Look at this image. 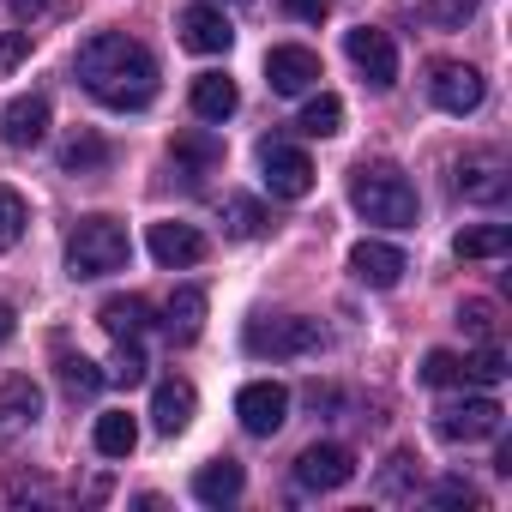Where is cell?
Segmentation results:
<instances>
[{"instance_id":"obj_7","label":"cell","mask_w":512,"mask_h":512,"mask_svg":"<svg viewBox=\"0 0 512 512\" xmlns=\"http://www.w3.org/2000/svg\"><path fill=\"white\" fill-rule=\"evenodd\" d=\"M500 422H506V410H500V398H458V404H440L434 410V428H440V440H488V434H500Z\"/></svg>"},{"instance_id":"obj_25","label":"cell","mask_w":512,"mask_h":512,"mask_svg":"<svg viewBox=\"0 0 512 512\" xmlns=\"http://www.w3.org/2000/svg\"><path fill=\"white\" fill-rule=\"evenodd\" d=\"M506 247H512V229L506 223H482V229L458 235V260H500Z\"/></svg>"},{"instance_id":"obj_5","label":"cell","mask_w":512,"mask_h":512,"mask_svg":"<svg viewBox=\"0 0 512 512\" xmlns=\"http://www.w3.org/2000/svg\"><path fill=\"white\" fill-rule=\"evenodd\" d=\"M344 55L356 61V73H362L374 91H392V85H398V43H392L386 31H374V25H356V31L344 37Z\"/></svg>"},{"instance_id":"obj_21","label":"cell","mask_w":512,"mask_h":512,"mask_svg":"<svg viewBox=\"0 0 512 512\" xmlns=\"http://www.w3.org/2000/svg\"><path fill=\"white\" fill-rule=\"evenodd\" d=\"M199 326H205V290H175L169 302H163V332L175 338V344H193L199 338Z\"/></svg>"},{"instance_id":"obj_9","label":"cell","mask_w":512,"mask_h":512,"mask_svg":"<svg viewBox=\"0 0 512 512\" xmlns=\"http://www.w3.org/2000/svg\"><path fill=\"white\" fill-rule=\"evenodd\" d=\"M428 97H434V109H446V115H476V109H482V97H488V85H482V73H476V67L440 61V67L428 73Z\"/></svg>"},{"instance_id":"obj_29","label":"cell","mask_w":512,"mask_h":512,"mask_svg":"<svg viewBox=\"0 0 512 512\" xmlns=\"http://www.w3.org/2000/svg\"><path fill=\"white\" fill-rule=\"evenodd\" d=\"M266 223H272V217H266L260 205H253V199H241V193H235V199H223V229H229L235 241H253V235H266Z\"/></svg>"},{"instance_id":"obj_38","label":"cell","mask_w":512,"mask_h":512,"mask_svg":"<svg viewBox=\"0 0 512 512\" xmlns=\"http://www.w3.org/2000/svg\"><path fill=\"white\" fill-rule=\"evenodd\" d=\"M25 55H31V31H7V37H0V73H13Z\"/></svg>"},{"instance_id":"obj_20","label":"cell","mask_w":512,"mask_h":512,"mask_svg":"<svg viewBox=\"0 0 512 512\" xmlns=\"http://www.w3.org/2000/svg\"><path fill=\"white\" fill-rule=\"evenodd\" d=\"M235 109H241L235 79H223V73H199V79H193V115H199V121H229Z\"/></svg>"},{"instance_id":"obj_10","label":"cell","mask_w":512,"mask_h":512,"mask_svg":"<svg viewBox=\"0 0 512 512\" xmlns=\"http://www.w3.org/2000/svg\"><path fill=\"white\" fill-rule=\"evenodd\" d=\"M356 476V452L350 446H308L302 458H296V488H308V494H332V488H344Z\"/></svg>"},{"instance_id":"obj_16","label":"cell","mask_w":512,"mask_h":512,"mask_svg":"<svg viewBox=\"0 0 512 512\" xmlns=\"http://www.w3.org/2000/svg\"><path fill=\"white\" fill-rule=\"evenodd\" d=\"M350 272H356V284H368V290H392V284L410 272V260H404L392 241H356V247H350Z\"/></svg>"},{"instance_id":"obj_26","label":"cell","mask_w":512,"mask_h":512,"mask_svg":"<svg viewBox=\"0 0 512 512\" xmlns=\"http://www.w3.org/2000/svg\"><path fill=\"white\" fill-rule=\"evenodd\" d=\"M308 139H332V133H344V103L332 97V91H320V97H308V109H302V121H296Z\"/></svg>"},{"instance_id":"obj_31","label":"cell","mask_w":512,"mask_h":512,"mask_svg":"<svg viewBox=\"0 0 512 512\" xmlns=\"http://www.w3.org/2000/svg\"><path fill=\"white\" fill-rule=\"evenodd\" d=\"M464 380H476V386H500V380H506V350H500V344H482V350L464 362Z\"/></svg>"},{"instance_id":"obj_35","label":"cell","mask_w":512,"mask_h":512,"mask_svg":"<svg viewBox=\"0 0 512 512\" xmlns=\"http://www.w3.org/2000/svg\"><path fill=\"white\" fill-rule=\"evenodd\" d=\"M416 476V452H392V470L380 476V494L392 500V494H404V482Z\"/></svg>"},{"instance_id":"obj_4","label":"cell","mask_w":512,"mask_h":512,"mask_svg":"<svg viewBox=\"0 0 512 512\" xmlns=\"http://www.w3.org/2000/svg\"><path fill=\"white\" fill-rule=\"evenodd\" d=\"M320 344H326L320 320H302V314L253 320V326H247V350H253V356H314Z\"/></svg>"},{"instance_id":"obj_34","label":"cell","mask_w":512,"mask_h":512,"mask_svg":"<svg viewBox=\"0 0 512 512\" xmlns=\"http://www.w3.org/2000/svg\"><path fill=\"white\" fill-rule=\"evenodd\" d=\"M434 506H482V494L464 482V476H446V482H434V494H428Z\"/></svg>"},{"instance_id":"obj_39","label":"cell","mask_w":512,"mask_h":512,"mask_svg":"<svg viewBox=\"0 0 512 512\" xmlns=\"http://www.w3.org/2000/svg\"><path fill=\"white\" fill-rule=\"evenodd\" d=\"M284 7H290V19H302V25H326L332 0H284Z\"/></svg>"},{"instance_id":"obj_11","label":"cell","mask_w":512,"mask_h":512,"mask_svg":"<svg viewBox=\"0 0 512 512\" xmlns=\"http://www.w3.org/2000/svg\"><path fill=\"white\" fill-rule=\"evenodd\" d=\"M320 79H326V73H320V55H314V49L284 43V49L266 55V85H272L278 97H308Z\"/></svg>"},{"instance_id":"obj_13","label":"cell","mask_w":512,"mask_h":512,"mask_svg":"<svg viewBox=\"0 0 512 512\" xmlns=\"http://www.w3.org/2000/svg\"><path fill=\"white\" fill-rule=\"evenodd\" d=\"M181 43H187L193 55H223V49L235 43V25H229L223 7H211V0H193V7L181 13Z\"/></svg>"},{"instance_id":"obj_14","label":"cell","mask_w":512,"mask_h":512,"mask_svg":"<svg viewBox=\"0 0 512 512\" xmlns=\"http://www.w3.org/2000/svg\"><path fill=\"white\" fill-rule=\"evenodd\" d=\"M0 139H7L13 151H31L49 139V97H13L7 109H0Z\"/></svg>"},{"instance_id":"obj_1","label":"cell","mask_w":512,"mask_h":512,"mask_svg":"<svg viewBox=\"0 0 512 512\" xmlns=\"http://www.w3.org/2000/svg\"><path fill=\"white\" fill-rule=\"evenodd\" d=\"M79 85L109 109H145L157 97V61H151V49L139 37L97 31L79 49Z\"/></svg>"},{"instance_id":"obj_30","label":"cell","mask_w":512,"mask_h":512,"mask_svg":"<svg viewBox=\"0 0 512 512\" xmlns=\"http://www.w3.org/2000/svg\"><path fill=\"white\" fill-rule=\"evenodd\" d=\"M25 223H31V211H25V199H19L13 187H0V253H7V247H19V235H25Z\"/></svg>"},{"instance_id":"obj_28","label":"cell","mask_w":512,"mask_h":512,"mask_svg":"<svg viewBox=\"0 0 512 512\" xmlns=\"http://www.w3.org/2000/svg\"><path fill=\"white\" fill-rule=\"evenodd\" d=\"M109 163V145L97 139V133H73L67 145H61V169L67 175H91V169H103Z\"/></svg>"},{"instance_id":"obj_12","label":"cell","mask_w":512,"mask_h":512,"mask_svg":"<svg viewBox=\"0 0 512 512\" xmlns=\"http://www.w3.org/2000/svg\"><path fill=\"white\" fill-rule=\"evenodd\" d=\"M37 416H43V386L25 380V374H13L7 386H0V446L19 440V434H31Z\"/></svg>"},{"instance_id":"obj_17","label":"cell","mask_w":512,"mask_h":512,"mask_svg":"<svg viewBox=\"0 0 512 512\" xmlns=\"http://www.w3.org/2000/svg\"><path fill=\"white\" fill-rule=\"evenodd\" d=\"M193 410H199L193 380H163V386L151 392V428H157V434H181V428L193 422Z\"/></svg>"},{"instance_id":"obj_37","label":"cell","mask_w":512,"mask_h":512,"mask_svg":"<svg viewBox=\"0 0 512 512\" xmlns=\"http://www.w3.org/2000/svg\"><path fill=\"white\" fill-rule=\"evenodd\" d=\"M458 326H470L476 338H488L494 332V302H464L458 308Z\"/></svg>"},{"instance_id":"obj_2","label":"cell","mask_w":512,"mask_h":512,"mask_svg":"<svg viewBox=\"0 0 512 512\" xmlns=\"http://www.w3.org/2000/svg\"><path fill=\"white\" fill-rule=\"evenodd\" d=\"M350 205H356L368 223H386V229H416V211H422L410 175L392 169V163H362V169L350 175Z\"/></svg>"},{"instance_id":"obj_41","label":"cell","mask_w":512,"mask_h":512,"mask_svg":"<svg viewBox=\"0 0 512 512\" xmlns=\"http://www.w3.org/2000/svg\"><path fill=\"white\" fill-rule=\"evenodd\" d=\"M13 326H19V320H13V308H7V302H0V344H7V338H13Z\"/></svg>"},{"instance_id":"obj_6","label":"cell","mask_w":512,"mask_h":512,"mask_svg":"<svg viewBox=\"0 0 512 512\" xmlns=\"http://www.w3.org/2000/svg\"><path fill=\"white\" fill-rule=\"evenodd\" d=\"M260 169H266L272 199H308V193H314V163H308V151H296V145H284V139H266V145H260Z\"/></svg>"},{"instance_id":"obj_40","label":"cell","mask_w":512,"mask_h":512,"mask_svg":"<svg viewBox=\"0 0 512 512\" xmlns=\"http://www.w3.org/2000/svg\"><path fill=\"white\" fill-rule=\"evenodd\" d=\"M7 7H13V19H37V13L49 7V0H7Z\"/></svg>"},{"instance_id":"obj_23","label":"cell","mask_w":512,"mask_h":512,"mask_svg":"<svg viewBox=\"0 0 512 512\" xmlns=\"http://www.w3.org/2000/svg\"><path fill=\"white\" fill-rule=\"evenodd\" d=\"M91 440H97V452H103V458H127V452L139 446V422H133L127 410H103Z\"/></svg>"},{"instance_id":"obj_18","label":"cell","mask_w":512,"mask_h":512,"mask_svg":"<svg viewBox=\"0 0 512 512\" xmlns=\"http://www.w3.org/2000/svg\"><path fill=\"white\" fill-rule=\"evenodd\" d=\"M458 193H464V199H476V205H500V199H506V163H500L494 151H482V157L458 163Z\"/></svg>"},{"instance_id":"obj_24","label":"cell","mask_w":512,"mask_h":512,"mask_svg":"<svg viewBox=\"0 0 512 512\" xmlns=\"http://www.w3.org/2000/svg\"><path fill=\"white\" fill-rule=\"evenodd\" d=\"M55 368H61V392H67V398H97V392H103V368H97L91 356L61 350V362H55Z\"/></svg>"},{"instance_id":"obj_22","label":"cell","mask_w":512,"mask_h":512,"mask_svg":"<svg viewBox=\"0 0 512 512\" xmlns=\"http://www.w3.org/2000/svg\"><path fill=\"white\" fill-rule=\"evenodd\" d=\"M97 320H103L109 338H145V326H151V302H145V296H109V302L97 308Z\"/></svg>"},{"instance_id":"obj_27","label":"cell","mask_w":512,"mask_h":512,"mask_svg":"<svg viewBox=\"0 0 512 512\" xmlns=\"http://www.w3.org/2000/svg\"><path fill=\"white\" fill-rule=\"evenodd\" d=\"M145 350H139V338H115V356H109V368H103V386H139L145 380Z\"/></svg>"},{"instance_id":"obj_3","label":"cell","mask_w":512,"mask_h":512,"mask_svg":"<svg viewBox=\"0 0 512 512\" xmlns=\"http://www.w3.org/2000/svg\"><path fill=\"white\" fill-rule=\"evenodd\" d=\"M133 260V241L115 217H85L73 235H67V272L73 278H109Z\"/></svg>"},{"instance_id":"obj_19","label":"cell","mask_w":512,"mask_h":512,"mask_svg":"<svg viewBox=\"0 0 512 512\" xmlns=\"http://www.w3.org/2000/svg\"><path fill=\"white\" fill-rule=\"evenodd\" d=\"M241 488H247V476H241L235 458H211L193 476V500H205V506H229V500H241Z\"/></svg>"},{"instance_id":"obj_36","label":"cell","mask_w":512,"mask_h":512,"mask_svg":"<svg viewBox=\"0 0 512 512\" xmlns=\"http://www.w3.org/2000/svg\"><path fill=\"white\" fill-rule=\"evenodd\" d=\"M175 157H187V163H199V169H205V163H217V157H223V145L193 133V139H175Z\"/></svg>"},{"instance_id":"obj_32","label":"cell","mask_w":512,"mask_h":512,"mask_svg":"<svg viewBox=\"0 0 512 512\" xmlns=\"http://www.w3.org/2000/svg\"><path fill=\"white\" fill-rule=\"evenodd\" d=\"M422 380H428V386H458V380H464V362H458L452 350H428V356H422Z\"/></svg>"},{"instance_id":"obj_15","label":"cell","mask_w":512,"mask_h":512,"mask_svg":"<svg viewBox=\"0 0 512 512\" xmlns=\"http://www.w3.org/2000/svg\"><path fill=\"white\" fill-rule=\"evenodd\" d=\"M205 253H211V247H205V235H199L193 223H175V217H169V223H151V260H157V266L181 272V266H199Z\"/></svg>"},{"instance_id":"obj_8","label":"cell","mask_w":512,"mask_h":512,"mask_svg":"<svg viewBox=\"0 0 512 512\" xmlns=\"http://www.w3.org/2000/svg\"><path fill=\"white\" fill-rule=\"evenodd\" d=\"M235 416H241V428L247 434H278L284 422H290V392L278 386V380H253V386H241L235 392Z\"/></svg>"},{"instance_id":"obj_33","label":"cell","mask_w":512,"mask_h":512,"mask_svg":"<svg viewBox=\"0 0 512 512\" xmlns=\"http://www.w3.org/2000/svg\"><path fill=\"white\" fill-rule=\"evenodd\" d=\"M470 13H476V0H428V25H440V31H458Z\"/></svg>"}]
</instances>
